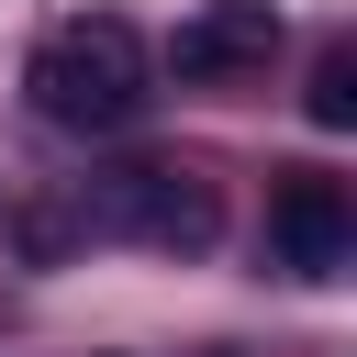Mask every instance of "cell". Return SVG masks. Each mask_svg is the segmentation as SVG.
<instances>
[{
	"instance_id": "1",
	"label": "cell",
	"mask_w": 357,
	"mask_h": 357,
	"mask_svg": "<svg viewBox=\"0 0 357 357\" xmlns=\"http://www.w3.org/2000/svg\"><path fill=\"white\" fill-rule=\"evenodd\" d=\"M22 89H33V112H45L56 134H123V123L145 112V45H134V22H112V11L56 22V33L33 45Z\"/></svg>"
},
{
	"instance_id": "2",
	"label": "cell",
	"mask_w": 357,
	"mask_h": 357,
	"mask_svg": "<svg viewBox=\"0 0 357 357\" xmlns=\"http://www.w3.org/2000/svg\"><path fill=\"white\" fill-rule=\"evenodd\" d=\"M78 223H89V234H134V245H156V257H201V245L223 234V201H212V178H190V167H112L100 190H78Z\"/></svg>"
},
{
	"instance_id": "3",
	"label": "cell",
	"mask_w": 357,
	"mask_h": 357,
	"mask_svg": "<svg viewBox=\"0 0 357 357\" xmlns=\"http://www.w3.org/2000/svg\"><path fill=\"white\" fill-rule=\"evenodd\" d=\"M268 257H279L290 279H346V257H357V201H346V178L290 167V178L268 190Z\"/></svg>"
},
{
	"instance_id": "4",
	"label": "cell",
	"mask_w": 357,
	"mask_h": 357,
	"mask_svg": "<svg viewBox=\"0 0 357 357\" xmlns=\"http://www.w3.org/2000/svg\"><path fill=\"white\" fill-rule=\"evenodd\" d=\"M268 56H279V11H268V0H201V11L178 22V45H167L178 78H245V67H268Z\"/></svg>"
},
{
	"instance_id": "5",
	"label": "cell",
	"mask_w": 357,
	"mask_h": 357,
	"mask_svg": "<svg viewBox=\"0 0 357 357\" xmlns=\"http://www.w3.org/2000/svg\"><path fill=\"white\" fill-rule=\"evenodd\" d=\"M301 112H312L324 134H346V123H357V56H346V45H324V56H312V89H301Z\"/></svg>"
},
{
	"instance_id": "6",
	"label": "cell",
	"mask_w": 357,
	"mask_h": 357,
	"mask_svg": "<svg viewBox=\"0 0 357 357\" xmlns=\"http://www.w3.org/2000/svg\"><path fill=\"white\" fill-rule=\"evenodd\" d=\"M78 234H89V223H78V212H56V201H22V212H11V257H22V268H56Z\"/></svg>"
}]
</instances>
